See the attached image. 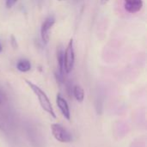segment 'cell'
Here are the masks:
<instances>
[{"mask_svg":"<svg viewBox=\"0 0 147 147\" xmlns=\"http://www.w3.org/2000/svg\"><path fill=\"white\" fill-rule=\"evenodd\" d=\"M25 83L28 85V87L32 90V91L34 93V95L37 96L38 101L40 102V107L42 108V109L44 111H46L49 115H51L53 119H56L57 116L55 115V112L53 110V105L48 98V96H47V94L36 84H34V83L30 82L29 80L25 79Z\"/></svg>","mask_w":147,"mask_h":147,"instance_id":"cell-1","label":"cell"},{"mask_svg":"<svg viewBox=\"0 0 147 147\" xmlns=\"http://www.w3.org/2000/svg\"><path fill=\"white\" fill-rule=\"evenodd\" d=\"M64 63H65V72L70 73L75 64V52L73 48V40L71 39L65 51L64 52Z\"/></svg>","mask_w":147,"mask_h":147,"instance_id":"cell-3","label":"cell"},{"mask_svg":"<svg viewBox=\"0 0 147 147\" xmlns=\"http://www.w3.org/2000/svg\"><path fill=\"white\" fill-rule=\"evenodd\" d=\"M3 52V46H2V43H1V41H0V53Z\"/></svg>","mask_w":147,"mask_h":147,"instance_id":"cell-12","label":"cell"},{"mask_svg":"<svg viewBox=\"0 0 147 147\" xmlns=\"http://www.w3.org/2000/svg\"><path fill=\"white\" fill-rule=\"evenodd\" d=\"M16 68L21 72H27L31 69V63L26 59H22L17 62Z\"/></svg>","mask_w":147,"mask_h":147,"instance_id":"cell-8","label":"cell"},{"mask_svg":"<svg viewBox=\"0 0 147 147\" xmlns=\"http://www.w3.org/2000/svg\"><path fill=\"white\" fill-rule=\"evenodd\" d=\"M125 9L127 12L134 14L139 12L143 7V0H124Z\"/></svg>","mask_w":147,"mask_h":147,"instance_id":"cell-6","label":"cell"},{"mask_svg":"<svg viewBox=\"0 0 147 147\" xmlns=\"http://www.w3.org/2000/svg\"><path fill=\"white\" fill-rule=\"evenodd\" d=\"M109 0H101V2L102 3H108Z\"/></svg>","mask_w":147,"mask_h":147,"instance_id":"cell-13","label":"cell"},{"mask_svg":"<svg viewBox=\"0 0 147 147\" xmlns=\"http://www.w3.org/2000/svg\"><path fill=\"white\" fill-rule=\"evenodd\" d=\"M55 23V17L53 16H47L43 22L40 28V37L45 44H47L50 40V30Z\"/></svg>","mask_w":147,"mask_h":147,"instance_id":"cell-4","label":"cell"},{"mask_svg":"<svg viewBox=\"0 0 147 147\" xmlns=\"http://www.w3.org/2000/svg\"><path fill=\"white\" fill-rule=\"evenodd\" d=\"M72 93L76 100L79 102H82L84 99V91L80 85H75L72 89Z\"/></svg>","mask_w":147,"mask_h":147,"instance_id":"cell-9","label":"cell"},{"mask_svg":"<svg viewBox=\"0 0 147 147\" xmlns=\"http://www.w3.org/2000/svg\"><path fill=\"white\" fill-rule=\"evenodd\" d=\"M0 103H1V97H0Z\"/></svg>","mask_w":147,"mask_h":147,"instance_id":"cell-15","label":"cell"},{"mask_svg":"<svg viewBox=\"0 0 147 147\" xmlns=\"http://www.w3.org/2000/svg\"><path fill=\"white\" fill-rule=\"evenodd\" d=\"M9 43H10L11 47H12L14 49H17V48H18L17 40H16V37L14 36V34H11V35H10V38H9Z\"/></svg>","mask_w":147,"mask_h":147,"instance_id":"cell-10","label":"cell"},{"mask_svg":"<svg viewBox=\"0 0 147 147\" xmlns=\"http://www.w3.org/2000/svg\"><path fill=\"white\" fill-rule=\"evenodd\" d=\"M51 131L54 139L61 143H70L72 140L71 134L60 124H52Z\"/></svg>","mask_w":147,"mask_h":147,"instance_id":"cell-2","label":"cell"},{"mask_svg":"<svg viewBox=\"0 0 147 147\" xmlns=\"http://www.w3.org/2000/svg\"><path fill=\"white\" fill-rule=\"evenodd\" d=\"M56 102H57V105H58L59 110L61 111L63 116L67 121H70L71 120V112H70L69 105H68L66 100L60 94H58L57 97H56Z\"/></svg>","mask_w":147,"mask_h":147,"instance_id":"cell-5","label":"cell"},{"mask_svg":"<svg viewBox=\"0 0 147 147\" xmlns=\"http://www.w3.org/2000/svg\"><path fill=\"white\" fill-rule=\"evenodd\" d=\"M58 1H65V0H58Z\"/></svg>","mask_w":147,"mask_h":147,"instance_id":"cell-14","label":"cell"},{"mask_svg":"<svg viewBox=\"0 0 147 147\" xmlns=\"http://www.w3.org/2000/svg\"><path fill=\"white\" fill-rule=\"evenodd\" d=\"M57 61L59 69V74L64 77L65 75V63H64V50L61 46H59L57 49Z\"/></svg>","mask_w":147,"mask_h":147,"instance_id":"cell-7","label":"cell"},{"mask_svg":"<svg viewBox=\"0 0 147 147\" xmlns=\"http://www.w3.org/2000/svg\"><path fill=\"white\" fill-rule=\"evenodd\" d=\"M18 0H5V6L8 8V9H10L12 8L17 2Z\"/></svg>","mask_w":147,"mask_h":147,"instance_id":"cell-11","label":"cell"}]
</instances>
